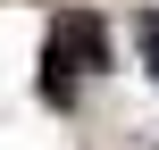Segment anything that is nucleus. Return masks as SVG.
I'll return each mask as SVG.
<instances>
[{
	"instance_id": "obj_1",
	"label": "nucleus",
	"mask_w": 159,
	"mask_h": 150,
	"mask_svg": "<svg viewBox=\"0 0 159 150\" xmlns=\"http://www.w3.org/2000/svg\"><path fill=\"white\" fill-rule=\"evenodd\" d=\"M42 67H50V100H67L75 75L109 67V25H101L92 8H59V17H50V50H42Z\"/></svg>"
},
{
	"instance_id": "obj_2",
	"label": "nucleus",
	"mask_w": 159,
	"mask_h": 150,
	"mask_svg": "<svg viewBox=\"0 0 159 150\" xmlns=\"http://www.w3.org/2000/svg\"><path fill=\"white\" fill-rule=\"evenodd\" d=\"M134 42H143V67L159 75V17H143V25H134Z\"/></svg>"
}]
</instances>
